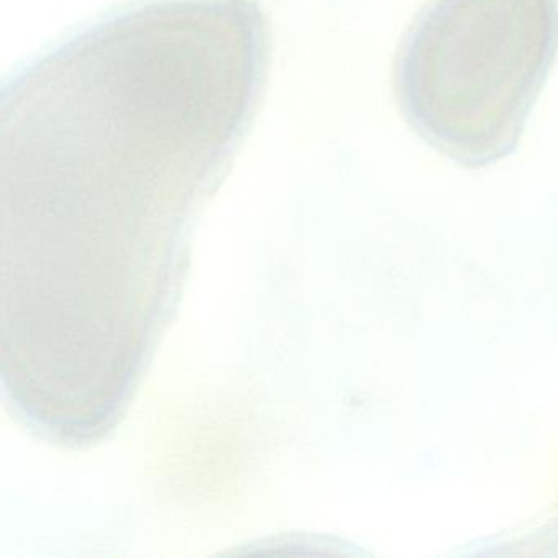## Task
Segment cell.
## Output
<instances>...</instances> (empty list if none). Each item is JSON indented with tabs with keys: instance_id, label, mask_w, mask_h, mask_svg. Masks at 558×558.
I'll return each mask as SVG.
<instances>
[{
	"instance_id": "obj_1",
	"label": "cell",
	"mask_w": 558,
	"mask_h": 558,
	"mask_svg": "<svg viewBox=\"0 0 558 558\" xmlns=\"http://www.w3.org/2000/svg\"><path fill=\"white\" fill-rule=\"evenodd\" d=\"M269 61L257 0H145L5 81L9 341L68 371L149 364L195 218L246 135Z\"/></svg>"
},
{
	"instance_id": "obj_2",
	"label": "cell",
	"mask_w": 558,
	"mask_h": 558,
	"mask_svg": "<svg viewBox=\"0 0 558 558\" xmlns=\"http://www.w3.org/2000/svg\"><path fill=\"white\" fill-rule=\"evenodd\" d=\"M558 50L557 0H429L395 60L398 106L462 168L518 148Z\"/></svg>"
}]
</instances>
